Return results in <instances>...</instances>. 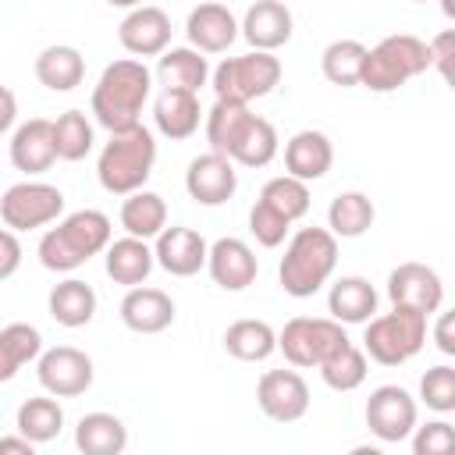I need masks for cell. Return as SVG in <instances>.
Here are the masks:
<instances>
[{
  "label": "cell",
  "instance_id": "cell-1",
  "mask_svg": "<svg viewBox=\"0 0 455 455\" xmlns=\"http://www.w3.org/2000/svg\"><path fill=\"white\" fill-rule=\"evenodd\" d=\"M153 92V71L139 57H121L103 68L100 82L92 85V117L107 132H124L142 124V107Z\"/></svg>",
  "mask_w": 455,
  "mask_h": 455
},
{
  "label": "cell",
  "instance_id": "cell-2",
  "mask_svg": "<svg viewBox=\"0 0 455 455\" xmlns=\"http://www.w3.org/2000/svg\"><path fill=\"white\" fill-rule=\"evenodd\" d=\"M110 217L100 210H75L39 238V263L57 274H71L110 245Z\"/></svg>",
  "mask_w": 455,
  "mask_h": 455
},
{
  "label": "cell",
  "instance_id": "cell-3",
  "mask_svg": "<svg viewBox=\"0 0 455 455\" xmlns=\"http://www.w3.org/2000/svg\"><path fill=\"white\" fill-rule=\"evenodd\" d=\"M334 267H338V238L327 228H299L284 245L277 277L291 299H309L331 281Z\"/></svg>",
  "mask_w": 455,
  "mask_h": 455
},
{
  "label": "cell",
  "instance_id": "cell-4",
  "mask_svg": "<svg viewBox=\"0 0 455 455\" xmlns=\"http://www.w3.org/2000/svg\"><path fill=\"white\" fill-rule=\"evenodd\" d=\"M156 164V139L146 124H132L124 132H110V142L100 149L96 178L103 192L128 196L135 188H146Z\"/></svg>",
  "mask_w": 455,
  "mask_h": 455
},
{
  "label": "cell",
  "instance_id": "cell-5",
  "mask_svg": "<svg viewBox=\"0 0 455 455\" xmlns=\"http://www.w3.org/2000/svg\"><path fill=\"white\" fill-rule=\"evenodd\" d=\"M423 71H430L427 43L419 36L395 32V36H384L373 50H366L359 85H366L370 92H395L409 78H419Z\"/></svg>",
  "mask_w": 455,
  "mask_h": 455
},
{
  "label": "cell",
  "instance_id": "cell-6",
  "mask_svg": "<svg viewBox=\"0 0 455 455\" xmlns=\"http://www.w3.org/2000/svg\"><path fill=\"white\" fill-rule=\"evenodd\" d=\"M427 345V316L409 306H395L384 316L366 320L363 352L380 366H402Z\"/></svg>",
  "mask_w": 455,
  "mask_h": 455
},
{
  "label": "cell",
  "instance_id": "cell-7",
  "mask_svg": "<svg viewBox=\"0 0 455 455\" xmlns=\"http://www.w3.org/2000/svg\"><path fill=\"white\" fill-rule=\"evenodd\" d=\"M281 82V60L267 50H249L242 57H228L217 64V71L210 75V85L220 100H259L267 92H274Z\"/></svg>",
  "mask_w": 455,
  "mask_h": 455
},
{
  "label": "cell",
  "instance_id": "cell-8",
  "mask_svg": "<svg viewBox=\"0 0 455 455\" xmlns=\"http://www.w3.org/2000/svg\"><path fill=\"white\" fill-rule=\"evenodd\" d=\"M345 341H348V334L334 316H291L277 334V348L299 370L320 366Z\"/></svg>",
  "mask_w": 455,
  "mask_h": 455
},
{
  "label": "cell",
  "instance_id": "cell-9",
  "mask_svg": "<svg viewBox=\"0 0 455 455\" xmlns=\"http://www.w3.org/2000/svg\"><path fill=\"white\" fill-rule=\"evenodd\" d=\"M64 213V192L46 181H18L0 196V220L11 231H36Z\"/></svg>",
  "mask_w": 455,
  "mask_h": 455
},
{
  "label": "cell",
  "instance_id": "cell-10",
  "mask_svg": "<svg viewBox=\"0 0 455 455\" xmlns=\"http://www.w3.org/2000/svg\"><path fill=\"white\" fill-rule=\"evenodd\" d=\"M36 377H39V387L53 398H78L92 387V359L75 348V345H53V348H43L39 359H36Z\"/></svg>",
  "mask_w": 455,
  "mask_h": 455
},
{
  "label": "cell",
  "instance_id": "cell-11",
  "mask_svg": "<svg viewBox=\"0 0 455 455\" xmlns=\"http://www.w3.org/2000/svg\"><path fill=\"white\" fill-rule=\"evenodd\" d=\"M366 427L377 441L398 444L416 427V398L398 384H380L366 398Z\"/></svg>",
  "mask_w": 455,
  "mask_h": 455
},
{
  "label": "cell",
  "instance_id": "cell-12",
  "mask_svg": "<svg viewBox=\"0 0 455 455\" xmlns=\"http://www.w3.org/2000/svg\"><path fill=\"white\" fill-rule=\"evenodd\" d=\"M256 402L267 419L274 423H295L309 412V384L299 370H267L256 380Z\"/></svg>",
  "mask_w": 455,
  "mask_h": 455
},
{
  "label": "cell",
  "instance_id": "cell-13",
  "mask_svg": "<svg viewBox=\"0 0 455 455\" xmlns=\"http://www.w3.org/2000/svg\"><path fill=\"white\" fill-rule=\"evenodd\" d=\"M387 299L391 306H409L430 316L444 306V281L427 263H398L387 274Z\"/></svg>",
  "mask_w": 455,
  "mask_h": 455
},
{
  "label": "cell",
  "instance_id": "cell-14",
  "mask_svg": "<svg viewBox=\"0 0 455 455\" xmlns=\"http://www.w3.org/2000/svg\"><path fill=\"white\" fill-rule=\"evenodd\" d=\"M238 188V171L224 153H199L185 171V192L199 206H224Z\"/></svg>",
  "mask_w": 455,
  "mask_h": 455
},
{
  "label": "cell",
  "instance_id": "cell-15",
  "mask_svg": "<svg viewBox=\"0 0 455 455\" xmlns=\"http://www.w3.org/2000/svg\"><path fill=\"white\" fill-rule=\"evenodd\" d=\"M171 18L164 7L153 4H139L124 14V21L117 25V39L132 57H160L171 46Z\"/></svg>",
  "mask_w": 455,
  "mask_h": 455
},
{
  "label": "cell",
  "instance_id": "cell-16",
  "mask_svg": "<svg viewBox=\"0 0 455 455\" xmlns=\"http://www.w3.org/2000/svg\"><path fill=\"white\" fill-rule=\"evenodd\" d=\"M206 270L213 277L217 288L224 291H245L256 274H259V259L256 252L242 242V238H217L210 249H206Z\"/></svg>",
  "mask_w": 455,
  "mask_h": 455
},
{
  "label": "cell",
  "instance_id": "cell-17",
  "mask_svg": "<svg viewBox=\"0 0 455 455\" xmlns=\"http://www.w3.org/2000/svg\"><path fill=\"white\" fill-rule=\"evenodd\" d=\"M206 238L192 228H181V224H171L156 235V245H153V259L171 274V277H192L206 267Z\"/></svg>",
  "mask_w": 455,
  "mask_h": 455
},
{
  "label": "cell",
  "instance_id": "cell-18",
  "mask_svg": "<svg viewBox=\"0 0 455 455\" xmlns=\"http://www.w3.org/2000/svg\"><path fill=\"white\" fill-rule=\"evenodd\" d=\"M117 313H121V323L128 331H135V334H160V331H167L174 323L178 309H174V299L167 291L135 284V288L124 291Z\"/></svg>",
  "mask_w": 455,
  "mask_h": 455
},
{
  "label": "cell",
  "instance_id": "cell-19",
  "mask_svg": "<svg viewBox=\"0 0 455 455\" xmlns=\"http://www.w3.org/2000/svg\"><path fill=\"white\" fill-rule=\"evenodd\" d=\"M185 36H188V46L199 53H224L238 39V18L224 4L206 0L188 11Z\"/></svg>",
  "mask_w": 455,
  "mask_h": 455
},
{
  "label": "cell",
  "instance_id": "cell-20",
  "mask_svg": "<svg viewBox=\"0 0 455 455\" xmlns=\"http://www.w3.org/2000/svg\"><path fill=\"white\" fill-rule=\"evenodd\" d=\"M291 28H295V18L281 0H256L242 18L238 36H245V43L252 50L274 53L277 46H284L291 39Z\"/></svg>",
  "mask_w": 455,
  "mask_h": 455
},
{
  "label": "cell",
  "instance_id": "cell-21",
  "mask_svg": "<svg viewBox=\"0 0 455 455\" xmlns=\"http://www.w3.org/2000/svg\"><path fill=\"white\" fill-rule=\"evenodd\" d=\"M334 164V146L323 132L316 128H302L284 142V174L299 178V181H320Z\"/></svg>",
  "mask_w": 455,
  "mask_h": 455
},
{
  "label": "cell",
  "instance_id": "cell-22",
  "mask_svg": "<svg viewBox=\"0 0 455 455\" xmlns=\"http://www.w3.org/2000/svg\"><path fill=\"white\" fill-rule=\"evenodd\" d=\"M53 160H57L53 121L32 117V121L14 128V135H11V164L21 174H43V171L53 167Z\"/></svg>",
  "mask_w": 455,
  "mask_h": 455
},
{
  "label": "cell",
  "instance_id": "cell-23",
  "mask_svg": "<svg viewBox=\"0 0 455 455\" xmlns=\"http://www.w3.org/2000/svg\"><path fill=\"white\" fill-rule=\"evenodd\" d=\"M153 121H156V132L171 142H181V139L196 135L199 121H203L199 96L188 92V89H164L153 103Z\"/></svg>",
  "mask_w": 455,
  "mask_h": 455
},
{
  "label": "cell",
  "instance_id": "cell-24",
  "mask_svg": "<svg viewBox=\"0 0 455 455\" xmlns=\"http://www.w3.org/2000/svg\"><path fill=\"white\" fill-rule=\"evenodd\" d=\"M103 252H107V256H103L107 277H110L114 284H124V288L142 284V281L153 274V267H156L149 242H146V238H135V235L114 238V242H110Z\"/></svg>",
  "mask_w": 455,
  "mask_h": 455
},
{
  "label": "cell",
  "instance_id": "cell-25",
  "mask_svg": "<svg viewBox=\"0 0 455 455\" xmlns=\"http://www.w3.org/2000/svg\"><path fill=\"white\" fill-rule=\"evenodd\" d=\"M327 313L338 320V323H366L373 313H377V291L366 277L359 274H348V277H338L327 291Z\"/></svg>",
  "mask_w": 455,
  "mask_h": 455
},
{
  "label": "cell",
  "instance_id": "cell-26",
  "mask_svg": "<svg viewBox=\"0 0 455 455\" xmlns=\"http://www.w3.org/2000/svg\"><path fill=\"white\" fill-rule=\"evenodd\" d=\"M156 78L164 89H188L199 92L210 82V64L192 46H167L156 60Z\"/></svg>",
  "mask_w": 455,
  "mask_h": 455
},
{
  "label": "cell",
  "instance_id": "cell-27",
  "mask_svg": "<svg viewBox=\"0 0 455 455\" xmlns=\"http://www.w3.org/2000/svg\"><path fill=\"white\" fill-rule=\"evenodd\" d=\"M36 78L50 92H71L85 78V57L68 43H53L36 57Z\"/></svg>",
  "mask_w": 455,
  "mask_h": 455
},
{
  "label": "cell",
  "instance_id": "cell-28",
  "mask_svg": "<svg viewBox=\"0 0 455 455\" xmlns=\"http://www.w3.org/2000/svg\"><path fill=\"white\" fill-rule=\"evenodd\" d=\"M75 448L85 455H121L128 448V427L114 412H85L75 427Z\"/></svg>",
  "mask_w": 455,
  "mask_h": 455
},
{
  "label": "cell",
  "instance_id": "cell-29",
  "mask_svg": "<svg viewBox=\"0 0 455 455\" xmlns=\"http://www.w3.org/2000/svg\"><path fill=\"white\" fill-rule=\"evenodd\" d=\"M46 306H50V316L60 327L75 331V327H85L96 316V291H92V284H85L78 277H68V281L53 284Z\"/></svg>",
  "mask_w": 455,
  "mask_h": 455
},
{
  "label": "cell",
  "instance_id": "cell-30",
  "mask_svg": "<svg viewBox=\"0 0 455 455\" xmlns=\"http://www.w3.org/2000/svg\"><path fill=\"white\" fill-rule=\"evenodd\" d=\"M373 199L366 192H338L327 206V231L334 238H363L373 228Z\"/></svg>",
  "mask_w": 455,
  "mask_h": 455
},
{
  "label": "cell",
  "instance_id": "cell-31",
  "mask_svg": "<svg viewBox=\"0 0 455 455\" xmlns=\"http://www.w3.org/2000/svg\"><path fill=\"white\" fill-rule=\"evenodd\" d=\"M224 348H228V355H235L242 363H263L277 352V331L267 320L245 316L224 331Z\"/></svg>",
  "mask_w": 455,
  "mask_h": 455
},
{
  "label": "cell",
  "instance_id": "cell-32",
  "mask_svg": "<svg viewBox=\"0 0 455 455\" xmlns=\"http://www.w3.org/2000/svg\"><path fill=\"white\" fill-rule=\"evenodd\" d=\"M121 228L135 238H156L167 228V203L149 188H135L121 203Z\"/></svg>",
  "mask_w": 455,
  "mask_h": 455
},
{
  "label": "cell",
  "instance_id": "cell-33",
  "mask_svg": "<svg viewBox=\"0 0 455 455\" xmlns=\"http://www.w3.org/2000/svg\"><path fill=\"white\" fill-rule=\"evenodd\" d=\"M43 352V334L32 323H7L0 327V384L14 380L18 370Z\"/></svg>",
  "mask_w": 455,
  "mask_h": 455
},
{
  "label": "cell",
  "instance_id": "cell-34",
  "mask_svg": "<svg viewBox=\"0 0 455 455\" xmlns=\"http://www.w3.org/2000/svg\"><path fill=\"white\" fill-rule=\"evenodd\" d=\"M14 427H18V434H25L32 444H46V441H53V437L64 430V409H60V402H57L53 395L28 398V402H21Z\"/></svg>",
  "mask_w": 455,
  "mask_h": 455
},
{
  "label": "cell",
  "instance_id": "cell-35",
  "mask_svg": "<svg viewBox=\"0 0 455 455\" xmlns=\"http://www.w3.org/2000/svg\"><path fill=\"white\" fill-rule=\"evenodd\" d=\"M249 117H252L249 103L220 100V96H217V103H213V107H210V114H206V142H210V149L228 156V153H231V146L238 142L242 128L249 124Z\"/></svg>",
  "mask_w": 455,
  "mask_h": 455
},
{
  "label": "cell",
  "instance_id": "cell-36",
  "mask_svg": "<svg viewBox=\"0 0 455 455\" xmlns=\"http://www.w3.org/2000/svg\"><path fill=\"white\" fill-rule=\"evenodd\" d=\"M363 60H366V46L359 39H334L320 53V71L331 85L348 89V85H359Z\"/></svg>",
  "mask_w": 455,
  "mask_h": 455
},
{
  "label": "cell",
  "instance_id": "cell-37",
  "mask_svg": "<svg viewBox=\"0 0 455 455\" xmlns=\"http://www.w3.org/2000/svg\"><path fill=\"white\" fill-rule=\"evenodd\" d=\"M228 156H231V164H242V167H267L277 156V132H274V124L267 117L252 114Z\"/></svg>",
  "mask_w": 455,
  "mask_h": 455
},
{
  "label": "cell",
  "instance_id": "cell-38",
  "mask_svg": "<svg viewBox=\"0 0 455 455\" xmlns=\"http://www.w3.org/2000/svg\"><path fill=\"white\" fill-rule=\"evenodd\" d=\"M320 377H323V384L331 387V391H355L363 380H366V352L359 348V345H352V341H345L338 352H331L320 366Z\"/></svg>",
  "mask_w": 455,
  "mask_h": 455
},
{
  "label": "cell",
  "instance_id": "cell-39",
  "mask_svg": "<svg viewBox=\"0 0 455 455\" xmlns=\"http://www.w3.org/2000/svg\"><path fill=\"white\" fill-rule=\"evenodd\" d=\"M92 124L82 110H64L57 121H53V146H57V160H85L89 149H92Z\"/></svg>",
  "mask_w": 455,
  "mask_h": 455
},
{
  "label": "cell",
  "instance_id": "cell-40",
  "mask_svg": "<svg viewBox=\"0 0 455 455\" xmlns=\"http://www.w3.org/2000/svg\"><path fill=\"white\" fill-rule=\"evenodd\" d=\"M259 203H267L270 210H277L288 224H295L299 217L309 213V185L291 178V174H281V178H270L263 188H259Z\"/></svg>",
  "mask_w": 455,
  "mask_h": 455
},
{
  "label": "cell",
  "instance_id": "cell-41",
  "mask_svg": "<svg viewBox=\"0 0 455 455\" xmlns=\"http://www.w3.org/2000/svg\"><path fill=\"white\" fill-rule=\"evenodd\" d=\"M419 398H423L427 409H434L441 416L444 412H455V370L448 363L430 366L423 373V380H419Z\"/></svg>",
  "mask_w": 455,
  "mask_h": 455
},
{
  "label": "cell",
  "instance_id": "cell-42",
  "mask_svg": "<svg viewBox=\"0 0 455 455\" xmlns=\"http://www.w3.org/2000/svg\"><path fill=\"white\" fill-rule=\"evenodd\" d=\"M249 231H252V238H256L263 249H277V245L288 238L291 224H288L277 210H270L267 203L256 199V206L249 210Z\"/></svg>",
  "mask_w": 455,
  "mask_h": 455
},
{
  "label": "cell",
  "instance_id": "cell-43",
  "mask_svg": "<svg viewBox=\"0 0 455 455\" xmlns=\"http://www.w3.org/2000/svg\"><path fill=\"white\" fill-rule=\"evenodd\" d=\"M412 451L416 455H448L455 448V430L448 419H434L423 427H412Z\"/></svg>",
  "mask_w": 455,
  "mask_h": 455
},
{
  "label": "cell",
  "instance_id": "cell-44",
  "mask_svg": "<svg viewBox=\"0 0 455 455\" xmlns=\"http://www.w3.org/2000/svg\"><path fill=\"white\" fill-rule=\"evenodd\" d=\"M427 50H430V68H437V71H441V78L448 82V78H451V50H455V32H451V28L437 32V36L427 43Z\"/></svg>",
  "mask_w": 455,
  "mask_h": 455
},
{
  "label": "cell",
  "instance_id": "cell-45",
  "mask_svg": "<svg viewBox=\"0 0 455 455\" xmlns=\"http://www.w3.org/2000/svg\"><path fill=\"white\" fill-rule=\"evenodd\" d=\"M18 267H21V242H18V231L0 228V281L14 277Z\"/></svg>",
  "mask_w": 455,
  "mask_h": 455
},
{
  "label": "cell",
  "instance_id": "cell-46",
  "mask_svg": "<svg viewBox=\"0 0 455 455\" xmlns=\"http://www.w3.org/2000/svg\"><path fill=\"white\" fill-rule=\"evenodd\" d=\"M451 323H455V313H441V309H437L434 341H437V348H441L444 355H455V331H451Z\"/></svg>",
  "mask_w": 455,
  "mask_h": 455
},
{
  "label": "cell",
  "instance_id": "cell-47",
  "mask_svg": "<svg viewBox=\"0 0 455 455\" xmlns=\"http://www.w3.org/2000/svg\"><path fill=\"white\" fill-rule=\"evenodd\" d=\"M14 117H18V100H14V92L7 85H0V135L11 132Z\"/></svg>",
  "mask_w": 455,
  "mask_h": 455
},
{
  "label": "cell",
  "instance_id": "cell-48",
  "mask_svg": "<svg viewBox=\"0 0 455 455\" xmlns=\"http://www.w3.org/2000/svg\"><path fill=\"white\" fill-rule=\"evenodd\" d=\"M32 441L25 437V434H18V437H0V455H14V451H21V455H32Z\"/></svg>",
  "mask_w": 455,
  "mask_h": 455
},
{
  "label": "cell",
  "instance_id": "cell-49",
  "mask_svg": "<svg viewBox=\"0 0 455 455\" xmlns=\"http://www.w3.org/2000/svg\"><path fill=\"white\" fill-rule=\"evenodd\" d=\"M110 7H124V11H132V7H139L142 0H107Z\"/></svg>",
  "mask_w": 455,
  "mask_h": 455
},
{
  "label": "cell",
  "instance_id": "cell-50",
  "mask_svg": "<svg viewBox=\"0 0 455 455\" xmlns=\"http://www.w3.org/2000/svg\"><path fill=\"white\" fill-rule=\"evenodd\" d=\"M441 11H444V18H455V4L451 0H441Z\"/></svg>",
  "mask_w": 455,
  "mask_h": 455
},
{
  "label": "cell",
  "instance_id": "cell-51",
  "mask_svg": "<svg viewBox=\"0 0 455 455\" xmlns=\"http://www.w3.org/2000/svg\"><path fill=\"white\" fill-rule=\"evenodd\" d=\"M412 4H427V0H412Z\"/></svg>",
  "mask_w": 455,
  "mask_h": 455
}]
</instances>
